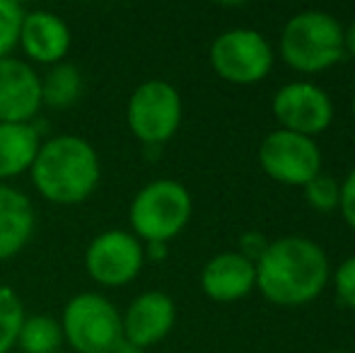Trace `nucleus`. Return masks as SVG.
<instances>
[{
  "label": "nucleus",
  "instance_id": "1",
  "mask_svg": "<svg viewBox=\"0 0 355 353\" xmlns=\"http://www.w3.org/2000/svg\"><path fill=\"white\" fill-rule=\"evenodd\" d=\"M29 177L42 198L56 206H78L99 187L102 162L94 146L75 133L42 141Z\"/></svg>",
  "mask_w": 355,
  "mask_h": 353
},
{
  "label": "nucleus",
  "instance_id": "2",
  "mask_svg": "<svg viewBox=\"0 0 355 353\" xmlns=\"http://www.w3.org/2000/svg\"><path fill=\"white\" fill-rule=\"evenodd\" d=\"M257 286L276 305H304L324 291L329 259L307 237H283L266 245L257 259Z\"/></svg>",
  "mask_w": 355,
  "mask_h": 353
},
{
  "label": "nucleus",
  "instance_id": "3",
  "mask_svg": "<svg viewBox=\"0 0 355 353\" xmlns=\"http://www.w3.org/2000/svg\"><path fill=\"white\" fill-rule=\"evenodd\" d=\"M281 53L300 73H319L338 63L346 53L338 19L322 10H304L285 22Z\"/></svg>",
  "mask_w": 355,
  "mask_h": 353
},
{
  "label": "nucleus",
  "instance_id": "4",
  "mask_svg": "<svg viewBox=\"0 0 355 353\" xmlns=\"http://www.w3.org/2000/svg\"><path fill=\"white\" fill-rule=\"evenodd\" d=\"M191 193L174 179H155L133 196L128 208L131 232L141 242H162L179 235L191 218Z\"/></svg>",
  "mask_w": 355,
  "mask_h": 353
},
{
  "label": "nucleus",
  "instance_id": "5",
  "mask_svg": "<svg viewBox=\"0 0 355 353\" xmlns=\"http://www.w3.org/2000/svg\"><path fill=\"white\" fill-rule=\"evenodd\" d=\"M63 339L75 353H114L123 339L119 307L102 293H78L61 315Z\"/></svg>",
  "mask_w": 355,
  "mask_h": 353
},
{
  "label": "nucleus",
  "instance_id": "6",
  "mask_svg": "<svg viewBox=\"0 0 355 353\" xmlns=\"http://www.w3.org/2000/svg\"><path fill=\"white\" fill-rule=\"evenodd\" d=\"M126 121L145 146H162L182 126V97L167 80H145L128 97Z\"/></svg>",
  "mask_w": 355,
  "mask_h": 353
},
{
  "label": "nucleus",
  "instance_id": "7",
  "mask_svg": "<svg viewBox=\"0 0 355 353\" xmlns=\"http://www.w3.org/2000/svg\"><path fill=\"white\" fill-rule=\"evenodd\" d=\"M211 66L223 80L254 85L273 66L271 44L257 29H230L211 44Z\"/></svg>",
  "mask_w": 355,
  "mask_h": 353
},
{
  "label": "nucleus",
  "instance_id": "8",
  "mask_svg": "<svg viewBox=\"0 0 355 353\" xmlns=\"http://www.w3.org/2000/svg\"><path fill=\"white\" fill-rule=\"evenodd\" d=\"M145 264V247L131 230H104L85 250L89 278L104 288H119L136 281Z\"/></svg>",
  "mask_w": 355,
  "mask_h": 353
},
{
  "label": "nucleus",
  "instance_id": "9",
  "mask_svg": "<svg viewBox=\"0 0 355 353\" xmlns=\"http://www.w3.org/2000/svg\"><path fill=\"white\" fill-rule=\"evenodd\" d=\"M259 162L263 172L276 182L304 187L322 172V150L314 138L278 128L263 138L259 148Z\"/></svg>",
  "mask_w": 355,
  "mask_h": 353
},
{
  "label": "nucleus",
  "instance_id": "10",
  "mask_svg": "<svg viewBox=\"0 0 355 353\" xmlns=\"http://www.w3.org/2000/svg\"><path fill=\"white\" fill-rule=\"evenodd\" d=\"M273 117L278 119L283 131L312 138L329 128L334 119V104L329 94L312 83H290L273 97Z\"/></svg>",
  "mask_w": 355,
  "mask_h": 353
},
{
  "label": "nucleus",
  "instance_id": "11",
  "mask_svg": "<svg viewBox=\"0 0 355 353\" xmlns=\"http://www.w3.org/2000/svg\"><path fill=\"white\" fill-rule=\"evenodd\" d=\"M42 107L39 73L22 58H0V123H32Z\"/></svg>",
  "mask_w": 355,
  "mask_h": 353
},
{
  "label": "nucleus",
  "instance_id": "12",
  "mask_svg": "<svg viewBox=\"0 0 355 353\" xmlns=\"http://www.w3.org/2000/svg\"><path fill=\"white\" fill-rule=\"evenodd\" d=\"M123 339L138 349H150L159 344L172 332L177 322V305L162 291H145L131 300L121 315Z\"/></svg>",
  "mask_w": 355,
  "mask_h": 353
},
{
  "label": "nucleus",
  "instance_id": "13",
  "mask_svg": "<svg viewBox=\"0 0 355 353\" xmlns=\"http://www.w3.org/2000/svg\"><path fill=\"white\" fill-rule=\"evenodd\" d=\"M73 44L68 22L51 10H27L19 32V46L24 56L39 66L63 63Z\"/></svg>",
  "mask_w": 355,
  "mask_h": 353
},
{
  "label": "nucleus",
  "instance_id": "14",
  "mask_svg": "<svg viewBox=\"0 0 355 353\" xmlns=\"http://www.w3.org/2000/svg\"><path fill=\"white\" fill-rule=\"evenodd\" d=\"M257 286V266L239 252L213 257L201 271V288L215 302H234Z\"/></svg>",
  "mask_w": 355,
  "mask_h": 353
},
{
  "label": "nucleus",
  "instance_id": "15",
  "mask_svg": "<svg viewBox=\"0 0 355 353\" xmlns=\"http://www.w3.org/2000/svg\"><path fill=\"white\" fill-rule=\"evenodd\" d=\"M37 227V213L27 193L0 184V261L17 257L29 245Z\"/></svg>",
  "mask_w": 355,
  "mask_h": 353
},
{
  "label": "nucleus",
  "instance_id": "16",
  "mask_svg": "<svg viewBox=\"0 0 355 353\" xmlns=\"http://www.w3.org/2000/svg\"><path fill=\"white\" fill-rule=\"evenodd\" d=\"M42 148V133L32 123H0V184L29 172Z\"/></svg>",
  "mask_w": 355,
  "mask_h": 353
},
{
  "label": "nucleus",
  "instance_id": "17",
  "mask_svg": "<svg viewBox=\"0 0 355 353\" xmlns=\"http://www.w3.org/2000/svg\"><path fill=\"white\" fill-rule=\"evenodd\" d=\"M83 94V73L78 66L63 61L56 63L42 78V104L51 109H68Z\"/></svg>",
  "mask_w": 355,
  "mask_h": 353
},
{
  "label": "nucleus",
  "instance_id": "18",
  "mask_svg": "<svg viewBox=\"0 0 355 353\" xmlns=\"http://www.w3.org/2000/svg\"><path fill=\"white\" fill-rule=\"evenodd\" d=\"M66 344L61 322L49 315L24 317L22 329L17 336V346L22 353H58Z\"/></svg>",
  "mask_w": 355,
  "mask_h": 353
},
{
  "label": "nucleus",
  "instance_id": "19",
  "mask_svg": "<svg viewBox=\"0 0 355 353\" xmlns=\"http://www.w3.org/2000/svg\"><path fill=\"white\" fill-rule=\"evenodd\" d=\"M24 317L27 312H24V302L17 291L0 283V353H10L17 346Z\"/></svg>",
  "mask_w": 355,
  "mask_h": 353
},
{
  "label": "nucleus",
  "instance_id": "20",
  "mask_svg": "<svg viewBox=\"0 0 355 353\" xmlns=\"http://www.w3.org/2000/svg\"><path fill=\"white\" fill-rule=\"evenodd\" d=\"M27 10L17 0H0V58H8L19 46V32Z\"/></svg>",
  "mask_w": 355,
  "mask_h": 353
},
{
  "label": "nucleus",
  "instance_id": "21",
  "mask_svg": "<svg viewBox=\"0 0 355 353\" xmlns=\"http://www.w3.org/2000/svg\"><path fill=\"white\" fill-rule=\"evenodd\" d=\"M304 193H307V201L312 208L322 213H329L338 206V198H341V184L336 182L331 175H324L319 172L314 179H309L304 184Z\"/></svg>",
  "mask_w": 355,
  "mask_h": 353
},
{
  "label": "nucleus",
  "instance_id": "22",
  "mask_svg": "<svg viewBox=\"0 0 355 353\" xmlns=\"http://www.w3.org/2000/svg\"><path fill=\"white\" fill-rule=\"evenodd\" d=\"M334 283H336V293L341 298L343 305L355 307V257L346 259L334 273Z\"/></svg>",
  "mask_w": 355,
  "mask_h": 353
},
{
  "label": "nucleus",
  "instance_id": "23",
  "mask_svg": "<svg viewBox=\"0 0 355 353\" xmlns=\"http://www.w3.org/2000/svg\"><path fill=\"white\" fill-rule=\"evenodd\" d=\"M338 206L346 218V223L355 230V170L346 177V182L341 184V198H338Z\"/></svg>",
  "mask_w": 355,
  "mask_h": 353
},
{
  "label": "nucleus",
  "instance_id": "24",
  "mask_svg": "<svg viewBox=\"0 0 355 353\" xmlns=\"http://www.w3.org/2000/svg\"><path fill=\"white\" fill-rule=\"evenodd\" d=\"M242 250L244 252H239V255H244L247 259H252L254 255L261 257L263 250H266V242H263L261 237L257 235V232H249L247 237H242Z\"/></svg>",
  "mask_w": 355,
  "mask_h": 353
},
{
  "label": "nucleus",
  "instance_id": "25",
  "mask_svg": "<svg viewBox=\"0 0 355 353\" xmlns=\"http://www.w3.org/2000/svg\"><path fill=\"white\" fill-rule=\"evenodd\" d=\"M343 49H346V51L355 58V19L351 22V27L343 32Z\"/></svg>",
  "mask_w": 355,
  "mask_h": 353
},
{
  "label": "nucleus",
  "instance_id": "26",
  "mask_svg": "<svg viewBox=\"0 0 355 353\" xmlns=\"http://www.w3.org/2000/svg\"><path fill=\"white\" fill-rule=\"evenodd\" d=\"M164 250H167V245H162V242H150L145 250V259H162Z\"/></svg>",
  "mask_w": 355,
  "mask_h": 353
},
{
  "label": "nucleus",
  "instance_id": "27",
  "mask_svg": "<svg viewBox=\"0 0 355 353\" xmlns=\"http://www.w3.org/2000/svg\"><path fill=\"white\" fill-rule=\"evenodd\" d=\"M114 353H143V349H138V346H133L131 341L121 339V344L114 349Z\"/></svg>",
  "mask_w": 355,
  "mask_h": 353
},
{
  "label": "nucleus",
  "instance_id": "28",
  "mask_svg": "<svg viewBox=\"0 0 355 353\" xmlns=\"http://www.w3.org/2000/svg\"><path fill=\"white\" fill-rule=\"evenodd\" d=\"M353 114H355V94H353Z\"/></svg>",
  "mask_w": 355,
  "mask_h": 353
},
{
  "label": "nucleus",
  "instance_id": "29",
  "mask_svg": "<svg viewBox=\"0 0 355 353\" xmlns=\"http://www.w3.org/2000/svg\"><path fill=\"white\" fill-rule=\"evenodd\" d=\"M334 353H346V351H334Z\"/></svg>",
  "mask_w": 355,
  "mask_h": 353
}]
</instances>
